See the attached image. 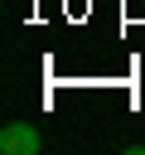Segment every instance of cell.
I'll return each mask as SVG.
<instances>
[{
	"instance_id": "cell-1",
	"label": "cell",
	"mask_w": 145,
	"mask_h": 155,
	"mask_svg": "<svg viewBox=\"0 0 145 155\" xmlns=\"http://www.w3.org/2000/svg\"><path fill=\"white\" fill-rule=\"evenodd\" d=\"M34 150H44V136H39L29 121H5V131H0V155H34Z\"/></svg>"
}]
</instances>
